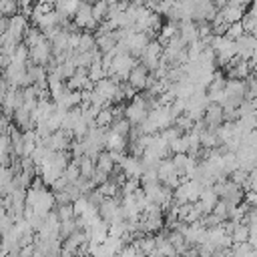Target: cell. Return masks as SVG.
I'll return each mask as SVG.
<instances>
[{"label":"cell","mask_w":257,"mask_h":257,"mask_svg":"<svg viewBox=\"0 0 257 257\" xmlns=\"http://www.w3.org/2000/svg\"><path fill=\"white\" fill-rule=\"evenodd\" d=\"M126 145H128V141L124 135H118V133L106 128V133H104V149L106 151H126Z\"/></svg>","instance_id":"cell-7"},{"label":"cell","mask_w":257,"mask_h":257,"mask_svg":"<svg viewBox=\"0 0 257 257\" xmlns=\"http://www.w3.org/2000/svg\"><path fill=\"white\" fill-rule=\"evenodd\" d=\"M54 213H56V217H58L60 221H64V219H70V217H74V213H72V205H70V203L54 205Z\"/></svg>","instance_id":"cell-17"},{"label":"cell","mask_w":257,"mask_h":257,"mask_svg":"<svg viewBox=\"0 0 257 257\" xmlns=\"http://www.w3.org/2000/svg\"><path fill=\"white\" fill-rule=\"evenodd\" d=\"M199 143H201L203 149H215V147L221 145L219 137L215 135V128H209V126H205L203 131H199Z\"/></svg>","instance_id":"cell-9"},{"label":"cell","mask_w":257,"mask_h":257,"mask_svg":"<svg viewBox=\"0 0 257 257\" xmlns=\"http://www.w3.org/2000/svg\"><path fill=\"white\" fill-rule=\"evenodd\" d=\"M203 120L209 128H215L217 124L223 122V106L217 102H207L203 108Z\"/></svg>","instance_id":"cell-6"},{"label":"cell","mask_w":257,"mask_h":257,"mask_svg":"<svg viewBox=\"0 0 257 257\" xmlns=\"http://www.w3.org/2000/svg\"><path fill=\"white\" fill-rule=\"evenodd\" d=\"M108 128L110 131H114V133H118V135H128V131H131V122L124 118V116H116V118H112V122L108 124Z\"/></svg>","instance_id":"cell-13"},{"label":"cell","mask_w":257,"mask_h":257,"mask_svg":"<svg viewBox=\"0 0 257 257\" xmlns=\"http://www.w3.org/2000/svg\"><path fill=\"white\" fill-rule=\"evenodd\" d=\"M94 46V34L88 30H80V38H78V46L76 50H90Z\"/></svg>","instance_id":"cell-14"},{"label":"cell","mask_w":257,"mask_h":257,"mask_svg":"<svg viewBox=\"0 0 257 257\" xmlns=\"http://www.w3.org/2000/svg\"><path fill=\"white\" fill-rule=\"evenodd\" d=\"M147 76H149V70L141 64V62H137L131 70H128V76H126V82L135 88V90H145V86H147Z\"/></svg>","instance_id":"cell-5"},{"label":"cell","mask_w":257,"mask_h":257,"mask_svg":"<svg viewBox=\"0 0 257 257\" xmlns=\"http://www.w3.org/2000/svg\"><path fill=\"white\" fill-rule=\"evenodd\" d=\"M26 28H28L26 14L16 12V14L8 16V28H6V36H8L10 40L20 42V40H22V34H24V30H26Z\"/></svg>","instance_id":"cell-3"},{"label":"cell","mask_w":257,"mask_h":257,"mask_svg":"<svg viewBox=\"0 0 257 257\" xmlns=\"http://www.w3.org/2000/svg\"><path fill=\"white\" fill-rule=\"evenodd\" d=\"M92 88H94L96 92H100L108 104H114L116 92H118V82H116L112 76H102V78H98Z\"/></svg>","instance_id":"cell-4"},{"label":"cell","mask_w":257,"mask_h":257,"mask_svg":"<svg viewBox=\"0 0 257 257\" xmlns=\"http://www.w3.org/2000/svg\"><path fill=\"white\" fill-rule=\"evenodd\" d=\"M90 12H92V18H94L96 22H102V20H106L108 4H106L104 0H96V2L90 4Z\"/></svg>","instance_id":"cell-11"},{"label":"cell","mask_w":257,"mask_h":257,"mask_svg":"<svg viewBox=\"0 0 257 257\" xmlns=\"http://www.w3.org/2000/svg\"><path fill=\"white\" fill-rule=\"evenodd\" d=\"M12 177H14L12 167L10 165H0V191L12 183Z\"/></svg>","instance_id":"cell-16"},{"label":"cell","mask_w":257,"mask_h":257,"mask_svg":"<svg viewBox=\"0 0 257 257\" xmlns=\"http://www.w3.org/2000/svg\"><path fill=\"white\" fill-rule=\"evenodd\" d=\"M70 20L74 22V26H76L78 30H88V32H94V28H96V24H98V22L92 18L90 2H86V0H82V2L78 4L76 12L72 14Z\"/></svg>","instance_id":"cell-1"},{"label":"cell","mask_w":257,"mask_h":257,"mask_svg":"<svg viewBox=\"0 0 257 257\" xmlns=\"http://www.w3.org/2000/svg\"><path fill=\"white\" fill-rule=\"evenodd\" d=\"M243 12H245V8H241V6H233V4H225L223 8H219V14H221V18H223L227 24L241 20Z\"/></svg>","instance_id":"cell-8"},{"label":"cell","mask_w":257,"mask_h":257,"mask_svg":"<svg viewBox=\"0 0 257 257\" xmlns=\"http://www.w3.org/2000/svg\"><path fill=\"white\" fill-rule=\"evenodd\" d=\"M243 32H245V30H243L241 20L231 22V24H227V28H225V36H227V38H231V40H237V38H239Z\"/></svg>","instance_id":"cell-15"},{"label":"cell","mask_w":257,"mask_h":257,"mask_svg":"<svg viewBox=\"0 0 257 257\" xmlns=\"http://www.w3.org/2000/svg\"><path fill=\"white\" fill-rule=\"evenodd\" d=\"M211 4H213L217 10H219V8H223V6L227 4V0H211Z\"/></svg>","instance_id":"cell-19"},{"label":"cell","mask_w":257,"mask_h":257,"mask_svg":"<svg viewBox=\"0 0 257 257\" xmlns=\"http://www.w3.org/2000/svg\"><path fill=\"white\" fill-rule=\"evenodd\" d=\"M6 28H8V16L0 14V34H2V32H6Z\"/></svg>","instance_id":"cell-18"},{"label":"cell","mask_w":257,"mask_h":257,"mask_svg":"<svg viewBox=\"0 0 257 257\" xmlns=\"http://www.w3.org/2000/svg\"><path fill=\"white\" fill-rule=\"evenodd\" d=\"M112 118H114V114H112L110 104L108 106H100L96 110V114H94V124L96 126H102V128H108V124L112 122Z\"/></svg>","instance_id":"cell-10"},{"label":"cell","mask_w":257,"mask_h":257,"mask_svg":"<svg viewBox=\"0 0 257 257\" xmlns=\"http://www.w3.org/2000/svg\"><path fill=\"white\" fill-rule=\"evenodd\" d=\"M94 165H96V169H100V171H104L106 175L114 169V163H112V159L108 157V153L102 149L100 153H98V157H96V161H94Z\"/></svg>","instance_id":"cell-12"},{"label":"cell","mask_w":257,"mask_h":257,"mask_svg":"<svg viewBox=\"0 0 257 257\" xmlns=\"http://www.w3.org/2000/svg\"><path fill=\"white\" fill-rule=\"evenodd\" d=\"M52 60V46H50V40L42 38L38 44H34L32 48H28V62H34V64H48Z\"/></svg>","instance_id":"cell-2"}]
</instances>
